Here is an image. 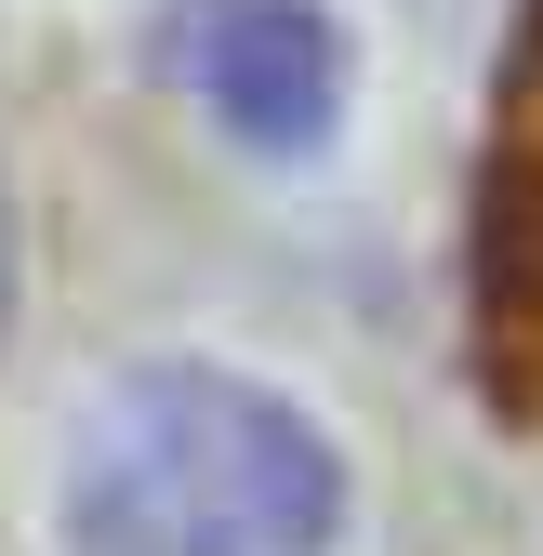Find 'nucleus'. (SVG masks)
<instances>
[{
	"mask_svg": "<svg viewBox=\"0 0 543 556\" xmlns=\"http://www.w3.org/2000/svg\"><path fill=\"white\" fill-rule=\"evenodd\" d=\"M160 66L213 106L239 147H318L345 106V40L318 0H173L160 14Z\"/></svg>",
	"mask_w": 543,
	"mask_h": 556,
	"instance_id": "7ed1b4c3",
	"label": "nucleus"
},
{
	"mask_svg": "<svg viewBox=\"0 0 543 556\" xmlns=\"http://www.w3.org/2000/svg\"><path fill=\"white\" fill-rule=\"evenodd\" d=\"M345 517V464L292 397L160 358L93 397L66 464L80 556H318Z\"/></svg>",
	"mask_w": 543,
	"mask_h": 556,
	"instance_id": "f257e3e1",
	"label": "nucleus"
},
{
	"mask_svg": "<svg viewBox=\"0 0 543 556\" xmlns=\"http://www.w3.org/2000/svg\"><path fill=\"white\" fill-rule=\"evenodd\" d=\"M0 278H14V265H0Z\"/></svg>",
	"mask_w": 543,
	"mask_h": 556,
	"instance_id": "20e7f679",
	"label": "nucleus"
},
{
	"mask_svg": "<svg viewBox=\"0 0 543 556\" xmlns=\"http://www.w3.org/2000/svg\"><path fill=\"white\" fill-rule=\"evenodd\" d=\"M478 358L491 397L543 410V0H517L504 80H491V160H478Z\"/></svg>",
	"mask_w": 543,
	"mask_h": 556,
	"instance_id": "f03ea898",
	"label": "nucleus"
}]
</instances>
